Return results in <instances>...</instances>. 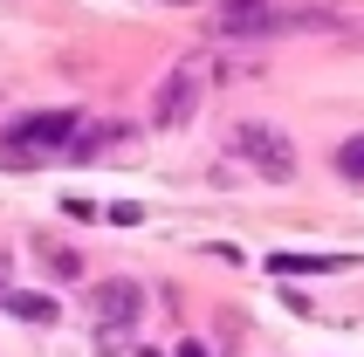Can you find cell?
I'll use <instances>...</instances> for the list:
<instances>
[{
    "label": "cell",
    "mask_w": 364,
    "mask_h": 357,
    "mask_svg": "<svg viewBox=\"0 0 364 357\" xmlns=\"http://www.w3.org/2000/svg\"><path fill=\"white\" fill-rule=\"evenodd\" d=\"M76 131H82L76 110H35V117H21V124L0 131V151H7V159H35L41 165V159H62Z\"/></svg>",
    "instance_id": "obj_1"
},
{
    "label": "cell",
    "mask_w": 364,
    "mask_h": 357,
    "mask_svg": "<svg viewBox=\"0 0 364 357\" xmlns=\"http://www.w3.org/2000/svg\"><path fill=\"white\" fill-rule=\"evenodd\" d=\"M330 275V268H344V261H330V255H275V275Z\"/></svg>",
    "instance_id": "obj_6"
},
{
    "label": "cell",
    "mask_w": 364,
    "mask_h": 357,
    "mask_svg": "<svg viewBox=\"0 0 364 357\" xmlns=\"http://www.w3.org/2000/svg\"><path fill=\"white\" fill-rule=\"evenodd\" d=\"M337 172H344L350 186H364V138H344V144H337Z\"/></svg>",
    "instance_id": "obj_8"
},
{
    "label": "cell",
    "mask_w": 364,
    "mask_h": 357,
    "mask_svg": "<svg viewBox=\"0 0 364 357\" xmlns=\"http://www.w3.org/2000/svg\"><path fill=\"white\" fill-rule=\"evenodd\" d=\"M0 302H7L21 323H55V302H48V296H0Z\"/></svg>",
    "instance_id": "obj_7"
},
{
    "label": "cell",
    "mask_w": 364,
    "mask_h": 357,
    "mask_svg": "<svg viewBox=\"0 0 364 357\" xmlns=\"http://www.w3.org/2000/svg\"><path fill=\"white\" fill-rule=\"evenodd\" d=\"M200 103H206V69H200V62H179V69L159 82L151 124H159V131H186V124L200 117Z\"/></svg>",
    "instance_id": "obj_3"
},
{
    "label": "cell",
    "mask_w": 364,
    "mask_h": 357,
    "mask_svg": "<svg viewBox=\"0 0 364 357\" xmlns=\"http://www.w3.org/2000/svg\"><path fill=\"white\" fill-rule=\"evenodd\" d=\"M172 357H206V343H193V337H186L179 351H172Z\"/></svg>",
    "instance_id": "obj_9"
},
{
    "label": "cell",
    "mask_w": 364,
    "mask_h": 357,
    "mask_svg": "<svg viewBox=\"0 0 364 357\" xmlns=\"http://www.w3.org/2000/svg\"><path fill=\"white\" fill-rule=\"evenodd\" d=\"M227 151H234L247 172H262L268 186H289V178H296V144H289V131H275V124H234V131H227Z\"/></svg>",
    "instance_id": "obj_2"
},
{
    "label": "cell",
    "mask_w": 364,
    "mask_h": 357,
    "mask_svg": "<svg viewBox=\"0 0 364 357\" xmlns=\"http://www.w3.org/2000/svg\"><path fill=\"white\" fill-rule=\"evenodd\" d=\"M90 316H97V330H138L144 289H138V282H124V275L97 282V289H90Z\"/></svg>",
    "instance_id": "obj_4"
},
{
    "label": "cell",
    "mask_w": 364,
    "mask_h": 357,
    "mask_svg": "<svg viewBox=\"0 0 364 357\" xmlns=\"http://www.w3.org/2000/svg\"><path fill=\"white\" fill-rule=\"evenodd\" d=\"M172 7H193V0H172Z\"/></svg>",
    "instance_id": "obj_10"
},
{
    "label": "cell",
    "mask_w": 364,
    "mask_h": 357,
    "mask_svg": "<svg viewBox=\"0 0 364 357\" xmlns=\"http://www.w3.org/2000/svg\"><path fill=\"white\" fill-rule=\"evenodd\" d=\"M35 255L48 275H82V255H69V247H55V240H35Z\"/></svg>",
    "instance_id": "obj_5"
}]
</instances>
